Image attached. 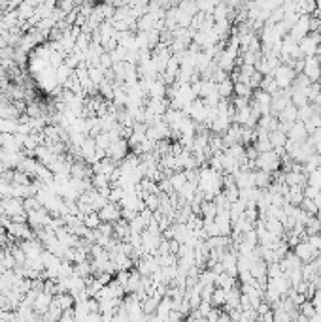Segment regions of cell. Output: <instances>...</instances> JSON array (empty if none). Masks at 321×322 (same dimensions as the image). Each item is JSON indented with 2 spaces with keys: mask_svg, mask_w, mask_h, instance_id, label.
Masks as SVG:
<instances>
[{
  "mask_svg": "<svg viewBox=\"0 0 321 322\" xmlns=\"http://www.w3.org/2000/svg\"><path fill=\"white\" fill-rule=\"evenodd\" d=\"M280 166H281V158L276 155L274 149L267 153H259V157L255 160V168L261 171H267L270 175L280 170Z\"/></svg>",
  "mask_w": 321,
  "mask_h": 322,
  "instance_id": "6da1fadb",
  "label": "cell"
},
{
  "mask_svg": "<svg viewBox=\"0 0 321 322\" xmlns=\"http://www.w3.org/2000/svg\"><path fill=\"white\" fill-rule=\"evenodd\" d=\"M295 76H297V74H295L287 64H280L274 70V74H272V78H274L276 85H278L280 91L291 89V85H293V81H295Z\"/></svg>",
  "mask_w": 321,
  "mask_h": 322,
  "instance_id": "7a4b0ae2",
  "label": "cell"
},
{
  "mask_svg": "<svg viewBox=\"0 0 321 322\" xmlns=\"http://www.w3.org/2000/svg\"><path fill=\"white\" fill-rule=\"evenodd\" d=\"M319 38H321L319 32H310L308 36H304V38L299 42V49H301L304 59H306V57H315V55H317V49H319Z\"/></svg>",
  "mask_w": 321,
  "mask_h": 322,
  "instance_id": "3957f363",
  "label": "cell"
},
{
  "mask_svg": "<svg viewBox=\"0 0 321 322\" xmlns=\"http://www.w3.org/2000/svg\"><path fill=\"white\" fill-rule=\"evenodd\" d=\"M129 149L131 147H129L127 139H115L106 149V157L112 158L114 162H119V160H125L129 157Z\"/></svg>",
  "mask_w": 321,
  "mask_h": 322,
  "instance_id": "277c9868",
  "label": "cell"
},
{
  "mask_svg": "<svg viewBox=\"0 0 321 322\" xmlns=\"http://www.w3.org/2000/svg\"><path fill=\"white\" fill-rule=\"evenodd\" d=\"M302 74L306 76L312 83H317L321 79V64L317 57H306L304 59V68H302Z\"/></svg>",
  "mask_w": 321,
  "mask_h": 322,
  "instance_id": "5b68a950",
  "label": "cell"
},
{
  "mask_svg": "<svg viewBox=\"0 0 321 322\" xmlns=\"http://www.w3.org/2000/svg\"><path fill=\"white\" fill-rule=\"evenodd\" d=\"M293 253H295V257L299 258L302 264H310V262H314L315 260V257L319 255L317 251L312 247V245L308 243V241H301V243L297 245L293 249Z\"/></svg>",
  "mask_w": 321,
  "mask_h": 322,
  "instance_id": "8992f818",
  "label": "cell"
},
{
  "mask_svg": "<svg viewBox=\"0 0 321 322\" xmlns=\"http://www.w3.org/2000/svg\"><path fill=\"white\" fill-rule=\"evenodd\" d=\"M99 217H101V223H112L115 224L121 219V205L112 204L108 202L101 211H99Z\"/></svg>",
  "mask_w": 321,
  "mask_h": 322,
  "instance_id": "52a82bcc",
  "label": "cell"
},
{
  "mask_svg": "<svg viewBox=\"0 0 321 322\" xmlns=\"http://www.w3.org/2000/svg\"><path fill=\"white\" fill-rule=\"evenodd\" d=\"M310 138L306 132V126H304V123H295L293 126H291V130L287 132V139L289 141H295V144H301V141H306V139Z\"/></svg>",
  "mask_w": 321,
  "mask_h": 322,
  "instance_id": "ba28073f",
  "label": "cell"
},
{
  "mask_svg": "<svg viewBox=\"0 0 321 322\" xmlns=\"http://www.w3.org/2000/svg\"><path fill=\"white\" fill-rule=\"evenodd\" d=\"M278 121H280V123H287V125L299 123V108H295L293 104L287 105V108L278 115Z\"/></svg>",
  "mask_w": 321,
  "mask_h": 322,
  "instance_id": "9c48e42d",
  "label": "cell"
},
{
  "mask_svg": "<svg viewBox=\"0 0 321 322\" xmlns=\"http://www.w3.org/2000/svg\"><path fill=\"white\" fill-rule=\"evenodd\" d=\"M240 296H242V292H240L238 287L227 290V303H225L227 313L229 311H233V309H240Z\"/></svg>",
  "mask_w": 321,
  "mask_h": 322,
  "instance_id": "30bf717a",
  "label": "cell"
},
{
  "mask_svg": "<svg viewBox=\"0 0 321 322\" xmlns=\"http://www.w3.org/2000/svg\"><path fill=\"white\" fill-rule=\"evenodd\" d=\"M214 287H217V289H223V290H231L236 287V279L231 275H227L225 271L223 273H219V275H215V283Z\"/></svg>",
  "mask_w": 321,
  "mask_h": 322,
  "instance_id": "8fae6325",
  "label": "cell"
},
{
  "mask_svg": "<svg viewBox=\"0 0 321 322\" xmlns=\"http://www.w3.org/2000/svg\"><path fill=\"white\" fill-rule=\"evenodd\" d=\"M17 126H19L17 119H0V134H4V136L17 134Z\"/></svg>",
  "mask_w": 321,
  "mask_h": 322,
  "instance_id": "7c38bea8",
  "label": "cell"
},
{
  "mask_svg": "<svg viewBox=\"0 0 321 322\" xmlns=\"http://www.w3.org/2000/svg\"><path fill=\"white\" fill-rule=\"evenodd\" d=\"M55 302L59 303V307L62 311H70L74 309V303H76V300H74V296L70 294V292H60V294H57V296L53 298Z\"/></svg>",
  "mask_w": 321,
  "mask_h": 322,
  "instance_id": "4fadbf2b",
  "label": "cell"
},
{
  "mask_svg": "<svg viewBox=\"0 0 321 322\" xmlns=\"http://www.w3.org/2000/svg\"><path fill=\"white\" fill-rule=\"evenodd\" d=\"M210 303H212V307H215V309H217V307H225V303H227V290L215 287Z\"/></svg>",
  "mask_w": 321,
  "mask_h": 322,
  "instance_id": "5bb4252c",
  "label": "cell"
},
{
  "mask_svg": "<svg viewBox=\"0 0 321 322\" xmlns=\"http://www.w3.org/2000/svg\"><path fill=\"white\" fill-rule=\"evenodd\" d=\"M268 138H270L272 149H278V147H285V145H287V134H283V132H280V130L270 132Z\"/></svg>",
  "mask_w": 321,
  "mask_h": 322,
  "instance_id": "9a60e30c",
  "label": "cell"
},
{
  "mask_svg": "<svg viewBox=\"0 0 321 322\" xmlns=\"http://www.w3.org/2000/svg\"><path fill=\"white\" fill-rule=\"evenodd\" d=\"M259 89H261V91H265V92H268L270 96L280 91V89H278V85H276V81H274V78H272V76H265Z\"/></svg>",
  "mask_w": 321,
  "mask_h": 322,
  "instance_id": "2e32d148",
  "label": "cell"
},
{
  "mask_svg": "<svg viewBox=\"0 0 321 322\" xmlns=\"http://www.w3.org/2000/svg\"><path fill=\"white\" fill-rule=\"evenodd\" d=\"M299 315L304 316V318H314L317 313H315V307H314V303L310 302V300H306V302L302 303V305H299Z\"/></svg>",
  "mask_w": 321,
  "mask_h": 322,
  "instance_id": "e0dca14e",
  "label": "cell"
},
{
  "mask_svg": "<svg viewBox=\"0 0 321 322\" xmlns=\"http://www.w3.org/2000/svg\"><path fill=\"white\" fill-rule=\"evenodd\" d=\"M306 185L312 187L315 191H321V168H317L315 171H312L310 175H306Z\"/></svg>",
  "mask_w": 321,
  "mask_h": 322,
  "instance_id": "ac0fdd59",
  "label": "cell"
},
{
  "mask_svg": "<svg viewBox=\"0 0 321 322\" xmlns=\"http://www.w3.org/2000/svg\"><path fill=\"white\" fill-rule=\"evenodd\" d=\"M234 96H238V98H251L253 91L246 83H234Z\"/></svg>",
  "mask_w": 321,
  "mask_h": 322,
  "instance_id": "d6986e66",
  "label": "cell"
},
{
  "mask_svg": "<svg viewBox=\"0 0 321 322\" xmlns=\"http://www.w3.org/2000/svg\"><path fill=\"white\" fill-rule=\"evenodd\" d=\"M83 224L87 226L89 230H97L99 226H101V217H99V213L94 211V213H89L83 217Z\"/></svg>",
  "mask_w": 321,
  "mask_h": 322,
  "instance_id": "ffe728a7",
  "label": "cell"
},
{
  "mask_svg": "<svg viewBox=\"0 0 321 322\" xmlns=\"http://www.w3.org/2000/svg\"><path fill=\"white\" fill-rule=\"evenodd\" d=\"M33 181H30V175H27V173H23V171L15 170L14 171V177H12V185H30Z\"/></svg>",
  "mask_w": 321,
  "mask_h": 322,
  "instance_id": "44dd1931",
  "label": "cell"
},
{
  "mask_svg": "<svg viewBox=\"0 0 321 322\" xmlns=\"http://www.w3.org/2000/svg\"><path fill=\"white\" fill-rule=\"evenodd\" d=\"M217 322H233V318H231V315H229V313H219V318H217Z\"/></svg>",
  "mask_w": 321,
  "mask_h": 322,
  "instance_id": "7402d4cb",
  "label": "cell"
}]
</instances>
